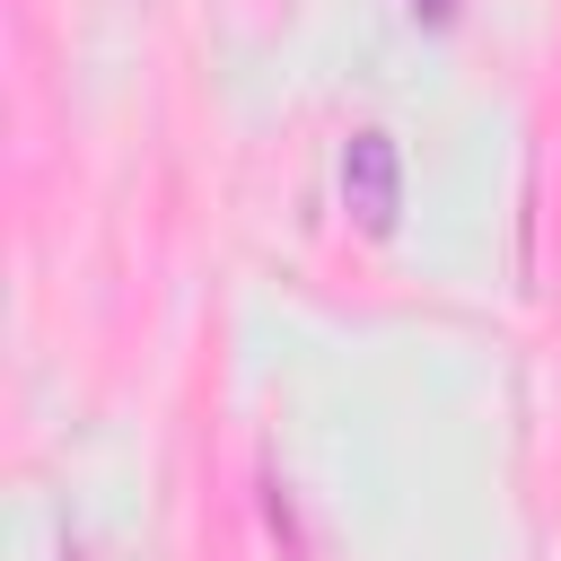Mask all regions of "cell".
<instances>
[{
	"label": "cell",
	"mask_w": 561,
	"mask_h": 561,
	"mask_svg": "<svg viewBox=\"0 0 561 561\" xmlns=\"http://www.w3.org/2000/svg\"><path fill=\"white\" fill-rule=\"evenodd\" d=\"M342 202L368 237H394V210H403V149L386 131H351L342 140Z\"/></svg>",
	"instance_id": "1"
},
{
	"label": "cell",
	"mask_w": 561,
	"mask_h": 561,
	"mask_svg": "<svg viewBox=\"0 0 561 561\" xmlns=\"http://www.w3.org/2000/svg\"><path fill=\"white\" fill-rule=\"evenodd\" d=\"M412 9H421L430 26H447V18H456V0H412Z\"/></svg>",
	"instance_id": "2"
}]
</instances>
